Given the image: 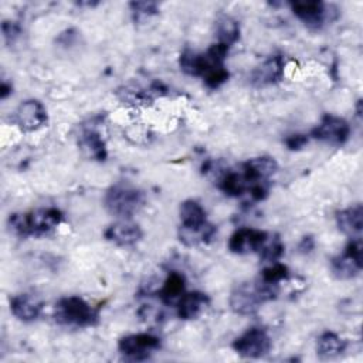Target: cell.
<instances>
[{
	"instance_id": "cell-1",
	"label": "cell",
	"mask_w": 363,
	"mask_h": 363,
	"mask_svg": "<svg viewBox=\"0 0 363 363\" xmlns=\"http://www.w3.org/2000/svg\"><path fill=\"white\" fill-rule=\"evenodd\" d=\"M230 47L221 43H216L208 47L206 52H196L184 50L180 54V69L191 77H200L207 88H220L230 77L225 68V58Z\"/></svg>"
},
{
	"instance_id": "cell-2",
	"label": "cell",
	"mask_w": 363,
	"mask_h": 363,
	"mask_svg": "<svg viewBox=\"0 0 363 363\" xmlns=\"http://www.w3.org/2000/svg\"><path fill=\"white\" fill-rule=\"evenodd\" d=\"M62 223V213L58 208H35L28 213L11 214L9 228L18 237H43L52 233Z\"/></svg>"
},
{
	"instance_id": "cell-3",
	"label": "cell",
	"mask_w": 363,
	"mask_h": 363,
	"mask_svg": "<svg viewBox=\"0 0 363 363\" xmlns=\"http://www.w3.org/2000/svg\"><path fill=\"white\" fill-rule=\"evenodd\" d=\"M278 294L277 285L258 281H247L235 285L230 294L228 303L234 313L241 316L254 315L262 303L274 299Z\"/></svg>"
},
{
	"instance_id": "cell-4",
	"label": "cell",
	"mask_w": 363,
	"mask_h": 363,
	"mask_svg": "<svg viewBox=\"0 0 363 363\" xmlns=\"http://www.w3.org/2000/svg\"><path fill=\"white\" fill-rule=\"evenodd\" d=\"M98 311L84 298L71 295L57 301L54 306V319L62 326L88 328L98 322Z\"/></svg>"
},
{
	"instance_id": "cell-5",
	"label": "cell",
	"mask_w": 363,
	"mask_h": 363,
	"mask_svg": "<svg viewBox=\"0 0 363 363\" xmlns=\"http://www.w3.org/2000/svg\"><path fill=\"white\" fill-rule=\"evenodd\" d=\"M145 193L130 184H113L104 197L105 208L119 218H130L145 206Z\"/></svg>"
},
{
	"instance_id": "cell-6",
	"label": "cell",
	"mask_w": 363,
	"mask_h": 363,
	"mask_svg": "<svg viewBox=\"0 0 363 363\" xmlns=\"http://www.w3.org/2000/svg\"><path fill=\"white\" fill-rule=\"evenodd\" d=\"M272 346V340L264 328H250L234 339L233 349L242 357L259 359L265 356Z\"/></svg>"
},
{
	"instance_id": "cell-7",
	"label": "cell",
	"mask_w": 363,
	"mask_h": 363,
	"mask_svg": "<svg viewBox=\"0 0 363 363\" xmlns=\"http://www.w3.org/2000/svg\"><path fill=\"white\" fill-rule=\"evenodd\" d=\"M160 349V339L152 333H132L119 339L118 350L129 360H146Z\"/></svg>"
},
{
	"instance_id": "cell-8",
	"label": "cell",
	"mask_w": 363,
	"mask_h": 363,
	"mask_svg": "<svg viewBox=\"0 0 363 363\" xmlns=\"http://www.w3.org/2000/svg\"><path fill=\"white\" fill-rule=\"evenodd\" d=\"M362 258V240L352 238L343 252L332 258V274L339 279H350L357 277L363 267Z\"/></svg>"
},
{
	"instance_id": "cell-9",
	"label": "cell",
	"mask_w": 363,
	"mask_h": 363,
	"mask_svg": "<svg viewBox=\"0 0 363 363\" xmlns=\"http://www.w3.org/2000/svg\"><path fill=\"white\" fill-rule=\"evenodd\" d=\"M350 136L349 123L336 115L326 113L320 122L311 130V138L332 146H342Z\"/></svg>"
},
{
	"instance_id": "cell-10",
	"label": "cell",
	"mask_w": 363,
	"mask_h": 363,
	"mask_svg": "<svg viewBox=\"0 0 363 363\" xmlns=\"http://www.w3.org/2000/svg\"><path fill=\"white\" fill-rule=\"evenodd\" d=\"M14 123L23 132H35L45 126L48 118L44 105L37 99L21 102L14 112Z\"/></svg>"
},
{
	"instance_id": "cell-11",
	"label": "cell",
	"mask_w": 363,
	"mask_h": 363,
	"mask_svg": "<svg viewBox=\"0 0 363 363\" xmlns=\"http://www.w3.org/2000/svg\"><path fill=\"white\" fill-rule=\"evenodd\" d=\"M269 234L262 230L257 228H238L234 231L228 240V250L234 254H250V252H259L264 244L267 242Z\"/></svg>"
},
{
	"instance_id": "cell-12",
	"label": "cell",
	"mask_w": 363,
	"mask_h": 363,
	"mask_svg": "<svg viewBox=\"0 0 363 363\" xmlns=\"http://www.w3.org/2000/svg\"><path fill=\"white\" fill-rule=\"evenodd\" d=\"M240 170L245 177L250 190L255 184H269L271 176L278 170V163L271 156H258L244 162Z\"/></svg>"
},
{
	"instance_id": "cell-13",
	"label": "cell",
	"mask_w": 363,
	"mask_h": 363,
	"mask_svg": "<svg viewBox=\"0 0 363 363\" xmlns=\"http://www.w3.org/2000/svg\"><path fill=\"white\" fill-rule=\"evenodd\" d=\"M292 13L309 28L318 30L325 21L330 17V11H328V4L322 1H294L291 3Z\"/></svg>"
},
{
	"instance_id": "cell-14",
	"label": "cell",
	"mask_w": 363,
	"mask_h": 363,
	"mask_svg": "<svg viewBox=\"0 0 363 363\" xmlns=\"http://www.w3.org/2000/svg\"><path fill=\"white\" fill-rule=\"evenodd\" d=\"M105 238L119 247H132L142 240V228L129 218H119L104 233Z\"/></svg>"
},
{
	"instance_id": "cell-15",
	"label": "cell",
	"mask_w": 363,
	"mask_h": 363,
	"mask_svg": "<svg viewBox=\"0 0 363 363\" xmlns=\"http://www.w3.org/2000/svg\"><path fill=\"white\" fill-rule=\"evenodd\" d=\"M285 61L282 55H271L251 72V82L255 86L277 84L284 77Z\"/></svg>"
},
{
	"instance_id": "cell-16",
	"label": "cell",
	"mask_w": 363,
	"mask_h": 363,
	"mask_svg": "<svg viewBox=\"0 0 363 363\" xmlns=\"http://www.w3.org/2000/svg\"><path fill=\"white\" fill-rule=\"evenodd\" d=\"M208 303H210V299L204 292H200V291L184 292L176 303L177 316L183 320L197 319L206 311Z\"/></svg>"
},
{
	"instance_id": "cell-17",
	"label": "cell",
	"mask_w": 363,
	"mask_h": 363,
	"mask_svg": "<svg viewBox=\"0 0 363 363\" xmlns=\"http://www.w3.org/2000/svg\"><path fill=\"white\" fill-rule=\"evenodd\" d=\"M336 224L339 230L350 238H362L363 230V207L354 204L336 213Z\"/></svg>"
},
{
	"instance_id": "cell-18",
	"label": "cell",
	"mask_w": 363,
	"mask_h": 363,
	"mask_svg": "<svg viewBox=\"0 0 363 363\" xmlns=\"http://www.w3.org/2000/svg\"><path fill=\"white\" fill-rule=\"evenodd\" d=\"M43 303L30 294H20L10 299V311L11 313L23 322L35 320L40 316Z\"/></svg>"
},
{
	"instance_id": "cell-19",
	"label": "cell",
	"mask_w": 363,
	"mask_h": 363,
	"mask_svg": "<svg viewBox=\"0 0 363 363\" xmlns=\"http://www.w3.org/2000/svg\"><path fill=\"white\" fill-rule=\"evenodd\" d=\"M180 228L196 230L208 224L204 207L196 200H184L179 208Z\"/></svg>"
},
{
	"instance_id": "cell-20",
	"label": "cell",
	"mask_w": 363,
	"mask_h": 363,
	"mask_svg": "<svg viewBox=\"0 0 363 363\" xmlns=\"http://www.w3.org/2000/svg\"><path fill=\"white\" fill-rule=\"evenodd\" d=\"M78 145L82 152L95 160H105L106 159V145L102 139L101 133L94 128H84L78 138Z\"/></svg>"
},
{
	"instance_id": "cell-21",
	"label": "cell",
	"mask_w": 363,
	"mask_h": 363,
	"mask_svg": "<svg viewBox=\"0 0 363 363\" xmlns=\"http://www.w3.org/2000/svg\"><path fill=\"white\" fill-rule=\"evenodd\" d=\"M184 288H186V279L183 274L173 271L167 275L162 288L159 289V298L166 305L177 303L182 295L186 292Z\"/></svg>"
},
{
	"instance_id": "cell-22",
	"label": "cell",
	"mask_w": 363,
	"mask_h": 363,
	"mask_svg": "<svg viewBox=\"0 0 363 363\" xmlns=\"http://www.w3.org/2000/svg\"><path fill=\"white\" fill-rule=\"evenodd\" d=\"M346 349V342L335 332H323L316 342V353L320 359H335Z\"/></svg>"
},
{
	"instance_id": "cell-23",
	"label": "cell",
	"mask_w": 363,
	"mask_h": 363,
	"mask_svg": "<svg viewBox=\"0 0 363 363\" xmlns=\"http://www.w3.org/2000/svg\"><path fill=\"white\" fill-rule=\"evenodd\" d=\"M218 189L227 196L238 197L248 191V183L241 170H227L218 182Z\"/></svg>"
},
{
	"instance_id": "cell-24",
	"label": "cell",
	"mask_w": 363,
	"mask_h": 363,
	"mask_svg": "<svg viewBox=\"0 0 363 363\" xmlns=\"http://www.w3.org/2000/svg\"><path fill=\"white\" fill-rule=\"evenodd\" d=\"M216 35H217V43L231 47L240 37V26L237 20H234L230 16L221 14L216 20Z\"/></svg>"
},
{
	"instance_id": "cell-25",
	"label": "cell",
	"mask_w": 363,
	"mask_h": 363,
	"mask_svg": "<svg viewBox=\"0 0 363 363\" xmlns=\"http://www.w3.org/2000/svg\"><path fill=\"white\" fill-rule=\"evenodd\" d=\"M289 277V271H288V267L281 264L279 261L277 262H271L268 267H265L262 271H261V277L259 279L265 284H269V285H279L281 281L286 279Z\"/></svg>"
},
{
	"instance_id": "cell-26",
	"label": "cell",
	"mask_w": 363,
	"mask_h": 363,
	"mask_svg": "<svg viewBox=\"0 0 363 363\" xmlns=\"http://www.w3.org/2000/svg\"><path fill=\"white\" fill-rule=\"evenodd\" d=\"M284 254V244L281 242V240L274 235V237H268L267 242L264 244V247L261 248V251L258 252L259 258L264 261V262H277L279 261V258L282 257Z\"/></svg>"
},
{
	"instance_id": "cell-27",
	"label": "cell",
	"mask_w": 363,
	"mask_h": 363,
	"mask_svg": "<svg viewBox=\"0 0 363 363\" xmlns=\"http://www.w3.org/2000/svg\"><path fill=\"white\" fill-rule=\"evenodd\" d=\"M135 21H143L159 11V4L155 1H132L129 3Z\"/></svg>"
},
{
	"instance_id": "cell-28",
	"label": "cell",
	"mask_w": 363,
	"mask_h": 363,
	"mask_svg": "<svg viewBox=\"0 0 363 363\" xmlns=\"http://www.w3.org/2000/svg\"><path fill=\"white\" fill-rule=\"evenodd\" d=\"M1 31H3V37H4L6 43H11L18 37L20 27L14 21H3Z\"/></svg>"
},
{
	"instance_id": "cell-29",
	"label": "cell",
	"mask_w": 363,
	"mask_h": 363,
	"mask_svg": "<svg viewBox=\"0 0 363 363\" xmlns=\"http://www.w3.org/2000/svg\"><path fill=\"white\" fill-rule=\"evenodd\" d=\"M309 138L306 135H291L285 139V143L288 146V149L291 150H298L302 146H305L308 143Z\"/></svg>"
},
{
	"instance_id": "cell-30",
	"label": "cell",
	"mask_w": 363,
	"mask_h": 363,
	"mask_svg": "<svg viewBox=\"0 0 363 363\" xmlns=\"http://www.w3.org/2000/svg\"><path fill=\"white\" fill-rule=\"evenodd\" d=\"M10 92H11V85H9L6 81H3L1 86H0V98L6 99Z\"/></svg>"
}]
</instances>
